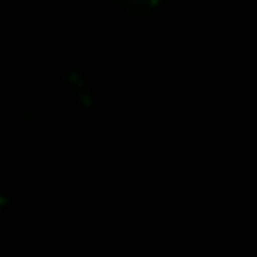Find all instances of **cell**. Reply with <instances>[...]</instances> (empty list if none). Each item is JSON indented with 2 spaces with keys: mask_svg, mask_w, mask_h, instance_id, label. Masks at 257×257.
<instances>
[{
  "mask_svg": "<svg viewBox=\"0 0 257 257\" xmlns=\"http://www.w3.org/2000/svg\"><path fill=\"white\" fill-rule=\"evenodd\" d=\"M62 82H64V86L70 90V94L74 96V100H76L80 106L88 108V106L92 104V90H90L86 78H84L80 72H74V70L66 72V74L62 76Z\"/></svg>",
  "mask_w": 257,
  "mask_h": 257,
  "instance_id": "cell-1",
  "label": "cell"
},
{
  "mask_svg": "<svg viewBox=\"0 0 257 257\" xmlns=\"http://www.w3.org/2000/svg\"><path fill=\"white\" fill-rule=\"evenodd\" d=\"M122 8H126L128 12H137V14H145L155 10L163 0H116Z\"/></svg>",
  "mask_w": 257,
  "mask_h": 257,
  "instance_id": "cell-2",
  "label": "cell"
}]
</instances>
